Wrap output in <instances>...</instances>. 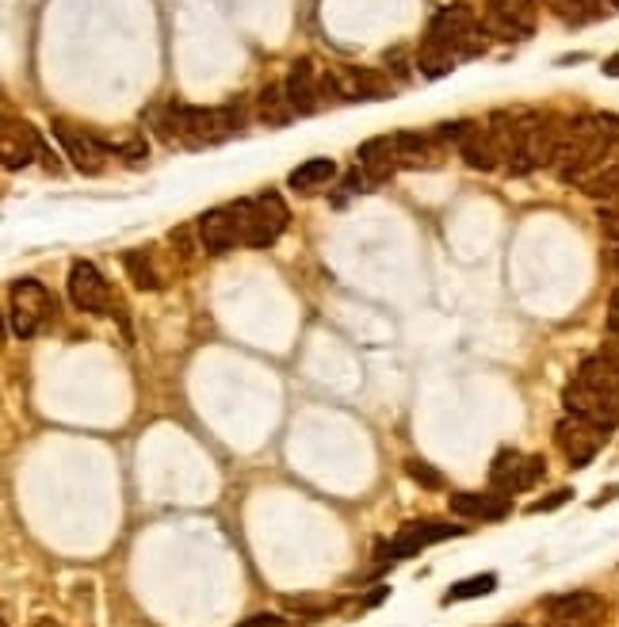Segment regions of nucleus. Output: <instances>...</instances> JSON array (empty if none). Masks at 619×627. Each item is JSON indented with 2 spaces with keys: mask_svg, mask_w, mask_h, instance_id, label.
Instances as JSON below:
<instances>
[{
  "mask_svg": "<svg viewBox=\"0 0 619 627\" xmlns=\"http://www.w3.org/2000/svg\"><path fill=\"white\" fill-rule=\"evenodd\" d=\"M489 134L501 153V169L509 176H528L555 161L558 139H562V119L531 108H501L489 115Z\"/></svg>",
  "mask_w": 619,
  "mask_h": 627,
  "instance_id": "f257e3e1",
  "label": "nucleus"
},
{
  "mask_svg": "<svg viewBox=\"0 0 619 627\" xmlns=\"http://www.w3.org/2000/svg\"><path fill=\"white\" fill-rule=\"evenodd\" d=\"M619 161V115L612 111H585V115L562 123V139L555 150V169L558 180L585 188L592 176L612 169Z\"/></svg>",
  "mask_w": 619,
  "mask_h": 627,
  "instance_id": "f03ea898",
  "label": "nucleus"
},
{
  "mask_svg": "<svg viewBox=\"0 0 619 627\" xmlns=\"http://www.w3.org/2000/svg\"><path fill=\"white\" fill-rule=\"evenodd\" d=\"M486 50V28L470 4H447L428 20L417 47V70L425 77H447L459 62H470Z\"/></svg>",
  "mask_w": 619,
  "mask_h": 627,
  "instance_id": "7ed1b4c3",
  "label": "nucleus"
},
{
  "mask_svg": "<svg viewBox=\"0 0 619 627\" xmlns=\"http://www.w3.org/2000/svg\"><path fill=\"white\" fill-rule=\"evenodd\" d=\"M248 111L245 100H226L219 108H187V104H165L153 115V131L161 134V142H176L187 150H203V145L230 142L234 134L245 131Z\"/></svg>",
  "mask_w": 619,
  "mask_h": 627,
  "instance_id": "20e7f679",
  "label": "nucleus"
},
{
  "mask_svg": "<svg viewBox=\"0 0 619 627\" xmlns=\"http://www.w3.org/2000/svg\"><path fill=\"white\" fill-rule=\"evenodd\" d=\"M237 214V226H241V245L248 249H268L283 237L287 230L291 214H287V203H283L280 192H261L253 200H237L230 203Z\"/></svg>",
  "mask_w": 619,
  "mask_h": 627,
  "instance_id": "39448f33",
  "label": "nucleus"
},
{
  "mask_svg": "<svg viewBox=\"0 0 619 627\" xmlns=\"http://www.w3.org/2000/svg\"><path fill=\"white\" fill-rule=\"evenodd\" d=\"M390 73L367 65H329L322 70V108L325 104H367L390 97Z\"/></svg>",
  "mask_w": 619,
  "mask_h": 627,
  "instance_id": "423d86ee",
  "label": "nucleus"
},
{
  "mask_svg": "<svg viewBox=\"0 0 619 627\" xmlns=\"http://www.w3.org/2000/svg\"><path fill=\"white\" fill-rule=\"evenodd\" d=\"M47 322H54V295L39 280H16L8 291V325L16 337H34Z\"/></svg>",
  "mask_w": 619,
  "mask_h": 627,
  "instance_id": "0eeeda50",
  "label": "nucleus"
},
{
  "mask_svg": "<svg viewBox=\"0 0 619 627\" xmlns=\"http://www.w3.org/2000/svg\"><path fill=\"white\" fill-rule=\"evenodd\" d=\"M536 23H539L536 0H486L481 4V28L494 39L524 42L536 36Z\"/></svg>",
  "mask_w": 619,
  "mask_h": 627,
  "instance_id": "6e6552de",
  "label": "nucleus"
},
{
  "mask_svg": "<svg viewBox=\"0 0 619 627\" xmlns=\"http://www.w3.org/2000/svg\"><path fill=\"white\" fill-rule=\"evenodd\" d=\"M467 528H459V524H440V520H409V524H402L398 532H394V539L390 544H383L378 547V563H402V558H413V555H420L425 547H433V544H444V539H455V536H463Z\"/></svg>",
  "mask_w": 619,
  "mask_h": 627,
  "instance_id": "1a4fd4ad",
  "label": "nucleus"
},
{
  "mask_svg": "<svg viewBox=\"0 0 619 627\" xmlns=\"http://www.w3.org/2000/svg\"><path fill=\"white\" fill-rule=\"evenodd\" d=\"M544 478V459L539 455H524L516 448H505L497 452L494 467H489V489H497V494H524V489H531Z\"/></svg>",
  "mask_w": 619,
  "mask_h": 627,
  "instance_id": "9d476101",
  "label": "nucleus"
},
{
  "mask_svg": "<svg viewBox=\"0 0 619 627\" xmlns=\"http://www.w3.org/2000/svg\"><path fill=\"white\" fill-rule=\"evenodd\" d=\"M608 605L589 589L562 593L547 600V627H600L605 624Z\"/></svg>",
  "mask_w": 619,
  "mask_h": 627,
  "instance_id": "9b49d317",
  "label": "nucleus"
},
{
  "mask_svg": "<svg viewBox=\"0 0 619 627\" xmlns=\"http://www.w3.org/2000/svg\"><path fill=\"white\" fill-rule=\"evenodd\" d=\"M54 139L65 145V153H69V161H73V169H81L84 176L103 173V161H108L111 145L100 142L92 131L65 123V119H54Z\"/></svg>",
  "mask_w": 619,
  "mask_h": 627,
  "instance_id": "f8f14e48",
  "label": "nucleus"
},
{
  "mask_svg": "<svg viewBox=\"0 0 619 627\" xmlns=\"http://www.w3.org/2000/svg\"><path fill=\"white\" fill-rule=\"evenodd\" d=\"M605 436H608L605 428L589 425V421H581L574 414L566 421H558V428H555V441L566 459H570V467H589L592 455L605 448Z\"/></svg>",
  "mask_w": 619,
  "mask_h": 627,
  "instance_id": "ddd939ff",
  "label": "nucleus"
},
{
  "mask_svg": "<svg viewBox=\"0 0 619 627\" xmlns=\"http://www.w3.org/2000/svg\"><path fill=\"white\" fill-rule=\"evenodd\" d=\"M69 299H73V306L84 314H108L111 311L108 280L100 276L97 264L77 261L73 269H69Z\"/></svg>",
  "mask_w": 619,
  "mask_h": 627,
  "instance_id": "4468645a",
  "label": "nucleus"
},
{
  "mask_svg": "<svg viewBox=\"0 0 619 627\" xmlns=\"http://www.w3.org/2000/svg\"><path fill=\"white\" fill-rule=\"evenodd\" d=\"M195 237H200V249H206V253H214V256H222L234 245H241V226H237L234 208L203 211L200 219H195Z\"/></svg>",
  "mask_w": 619,
  "mask_h": 627,
  "instance_id": "2eb2a0df",
  "label": "nucleus"
},
{
  "mask_svg": "<svg viewBox=\"0 0 619 627\" xmlns=\"http://www.w3.org/2000/svg\"><path fill=\"white\" fill-rule=\"evenodd\" d=\"M283 89H287V100H291V108H295L298 119L317 115V111H322V70H314L310 58H298V62L291 65Z\"/></svg>",
  "mask_w": 619,
  "mask_h": 627,
  "instance_id": "dca6fc26",
  "label": "nucleus"
},
{
  "mask_svg": "<svg viewBox=\"0 0 619 627\" xmlns=\"http://www.w3.org/2000/svg\"><path fill=\"white\" fill-rule=\"evenodd\" d=\"M398 142V165L402 169H417V173H428V169H440L444 165V153L447 145L436 139V131H398L394 134Z\"/></svg>",
  "mask_w": 619,
  "mask_h": 627,
  "instance_id": "f3484780",
  "label": "nucleus"
},
{
  "mask_svg": "<svg viewBox=\"0 0 619 627\" xmlns=\"http://www.w3.org/2000/svg\"><path fill=\"white\" fill-rule=\"evenodd\" d=\"M562 406H566V414L589 421V425L605 428V433H612V428L619 425V409H616V406H608L605 398H597V394H592V391H585V386H581L578 380H574V383L562 391Z\"/></svg>",
  "mask_w": 619,
  "mask_h": 627,
  "instance_id": "a211bd4d",
  "label": "nucleus"
},
{
  "mask_svg": "<svg viewBox=\"0 0 619 627\" xmlns=\"http://www.w3.org/2000/svg\"><path fill=\"white\" fill-rule=\"evenodd\" d=\"M585 391H592L597 398H605L608 406H616L619 409V364L612 356H589V360H581V367H578V375H574Z\"/></svg>",
  "mask_w": 619,
  "mask_h": 627,
  "instance_id": "6ab92c4d",
  "label": "nucleus"
},
{
  "mask_svg": "<svg viewBox=\"0 0 619 627\" xmlns=\"http://www.w3.org/2000/svg\"><path fill=\"white\" fill-rule=\"evenodd\" d=\"M359 173L367 176V184H383V180H390L394 173H402L398 165V142L390 139H367L359 145Z\"/></svg>",
  "mask_w": 619,
  "mask_h": 627,
  "instance_id": "aec40b11",
  "label": "nucleus"
},
{
  "mask_svg": "<svg viewBox=\"0 0 619 627\" xmlns=\"http://www.w3.org/2000/svg\"><path fill=\"white\" fill-rule=\"evenodd\" d=\"M455 150H459V158L467 161L470 169H478V173L501 169V153H497V142H494V134H489V127L470 123V131L463 134V142L455 145Z\"/></svg>",
  "mask_w": 619,
  "mask_h": 627,
  "instance_id": "412c9836",
  "label": "nucleus"
},
{
  "mask_svg": "<svg viewBox=\"0 0 619 627\" xmlns=\"http://www.w3.org/2000/svg\"><path fill=\"white\" fill-rule=\"evenodd\" d=\"M451 509L470 520H505L509 517V497L489 489V494H455Z\"/></svg>",
  "mask_w": 619,
  "mask_h": 627,
  "instance_id": "4be33fe9",
  "label": "nucleus"
},
{
  "mask_svg": "<svg viewBox=\"0 0 619 627\" xmlns=\"http://www.w3.org/2000/svg\"><path fill=\"white\" fill-rule=\"evenodd\" d=\"M253 108H256V119H261L264 127H272V131H280V127H287V123H295V119H298L283 84H264V89L256 92Z\"/></svg>",
  "mask_w": 619,
  "mask_h": 627,
  "instance_id": "5701e85b",
  "label": "nucleus"
},
{
  "mask_svg": "<svg viewBox=\"0 0 619 627\" xmlns=\"http://www.w3.org/2000/svg\"><path fill=\"white\" fill-rule=\"evenodd\" d=\"M42 134L31 131L28 123H16V119H4V165L8 169H23L28 161L39 153Z\"/></svg>",
  "mask_w": 619,
  "mask_h": 627,
  "instance_id": "b1692460",
  "label": "nucleus"
},
{
  "mask_svg": "<svg viewBox=\"0 0 619 627\" xmlns=\"http://www.w3.org/2000/svg\"><path fill=\"white\" fill-rule=\"evenodd\" d=\"M333 176H337V161H333V158H310L287 176V184H291V192L314 195L317 188H325Z\"/></svg>",
  "mask_w": 619,
  "mask_h": 627,
  "instance_id": "393cba45",
  "label": "nucleus"
},
{
  "mask_svg": "<svg viewBox=\"0 0 619 627\" xmlns=\"http://www.w3.org/2000/svg\"><path fill=\"white\" fill-rule=\"evenodd\" d=\"M547 8H555V16L558 20H566V23H592V20H600V12H605V4L600 0H544Z\"/></svg>",
  "mask_w": 619,
  "mask_h": 627,
  "instance_id": "a878e982",
  "label": "nucleus"
},
{
  "mask_svg": "<svg viewBox=\"0 0 619 627\" xmlns=\"http://www.w3.org/2000/svg\"><path fill=\"white\" fill-rule=\"evenodd\" d=\"M123 269H126V276H131V283L138 291H158L161 287V276H158V269H153L150 253H138V249L123 253Z\"/></svg>",
  "mask_w": 619,
  "mask_h": 627,
  "instance_id": "bb28decb",
  "label": "nucleus"
},
{
  "mask_svg": "<svg viewBox=\"0 0 619 627\" xmlns=\"http://www.w3.org/2000/svg\"><path fill=\"white\" fill-rule=\"evenodd\" d=\"M585 195L605 203V211H619V161L612 169H605L600 176H592L589 184H585Z\"/></svg>",
  "mask_w": 619,
  "mask_h": 627,
  "instance_id": "cd10ccee",
  "label": "nucleus"
},
{
  "mask_svg": "<svg viewBox=\"0 0 619 627\" xmlns=\"http://www.w3.org/2000/svg\"><path fill=\"white\" fill-rule=\"evenodd\" d=\"M497 589V574H478V578L455 582L451 589L444 593V605H459V600H475V597H489Z\"/></svg>",
  "mask_w": 619,
  "mask_h": 627,
  "instance_id": "c85d7f7f",
  "label": "nucleus"
},
{
  "mask_svg": "<svg viewBox=\"0 0 619 627\" xmlns=\"http://www.w3.org/2000/svg\"><path fill=\"white\" fill-rule=\"evenodd\" d=\"M605 330H608L605 356H612L616 364H619V287L612 291V299H608V322H605Z\"/></svg>",
  "mask_w": 619,
  "mask_h": 627,
  "instance_id": "c756f323",
  "label": "nucleus"
},
{
  "mask_svg": "<svg viewBox=\"0 0 619 627\" xmlns=\"http://www.w3.org/2000/svg\"><path fill=\"white\" fill-rule=\"evenodd\" d=\"M406 467H409V478H417L420 486H428V489H436V486H440V475H436V471L428 467V463H417V459H409Z\"/></svg>",
  "mask_w": 619,
  "mask_h": 627,
  "instance_id": "7c9ffc66",
  "label": "nucleus"
},
{
  "mask_svg": "<svg viewBox=\"0 0 619 627\" xmlns=\"http://www.w3.org/2000/svg\"><path fill=\"white\" fill-rule=\"evenodd\" d=\"M574 497V489H555V494L547 497V502H536V505H528V513H550V509H558V505H566Z\"/></svg>",
  "mask_w": 619,
  "mask_h": 627,
  "instance_id": "2f4dec72",
  "label": "nucleus"
},
{
  "mask_svg": "<svg viewBox=\"0 0 619 627\" xmlns=\"http://www.w3.org/2000/svg\"><path fill=\"white\" fill-rule=\"evenodd\" d=\"M287 605L298 608V613L322 616V613H333V608H337V600H287Z\"/></svg>",
  "mask_w": 619,
  "mask_h": 627,
  "instance_id": "473e14b6",
  "label": "nucleus"
},
{
  "mask_svg": "<svg viewBox=\"0 0 619 627\" xmlns=\"http://www.w3.org/2000/svg\"><path fill=\"white\" fill-rule=\"evenodd\" d=\"M237 627H291V624L275 613H256V616H248V620H241Z\"/></svg>",
  "mask_w": 619,
  "mask_h": 627,
  "instance_id": "72a5a7b5",
  "label": "nucleus"
},
{
  "mask_svg": "<svg viewBox=\"0 0 619 627\" xmlns=\"http://www.w3.org/2000/svg\"><path fill=\"white\" fill-rule=\"evenodd\" d=\"M600 226H605L608 245H619V211H600Z\"/></svg>",
  "mask_w": 619,
  "mask_h": 627,
  "instance_id": "f704fd0d",
  "label": "nucleus"
},
{
  "mask_svg": "<svg viewBox=\"0 0 619 627\" xmlns=\"http://www.w3.org/2000/svg\"><path fill=\"white\" fill-rule=\"evenodd\" d=\"M605 73H608V77H619V54L608 58V62H605Z\"/></svg>",
  "mask_w": 619,
  "mask_h": 627,
  "instance_id": "c9c22d12",
  "label": "nucleus"
},
{
  "mask_svg": "<svg viewBox=\"0 0 619 627\" xmlns=\"http://www.w3.org/2000/svg\"><path fill=\"white\" fill-rule=\"evenodd\" d=\"M608 264H612V272H616V276H619V245H612V249H608Z\"/></svg>",
  "mask_w": 619,
  "mask_h": 627,
  "instance_id": "e433bc0d",
  "label": "nucleus"
},
{
  "mask_svg": "<svg viewBox=\"0 0 619 627\" xmlns=\"http://www.w3.org/2000/svg\"><path fill=\"white\" fill-rule=\"evenodd\" d=\"M605 8H612V12H619V0H600Z\"/></svg>",
  "mask_w": 619,
  "mask_h": 627,
  "instance_id": "4c0bfd02",
  "label": "nucleus"
},
{
  "mask_svg": "<svg viewBox=\"0 0 619 627\" xmlns=\"http://www.w3.org/2000/svg\"><path fill=\"white\" fill-rule=\"evenodd\" d=\"M0 627H8V624H0Z\"/></svg>",
  "mask_w": 619,
  "mask_h": 627,
  "instance_id": "58836bf2",
  "label": "nucleus"
}]
</instances>
